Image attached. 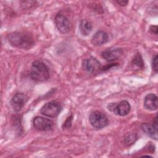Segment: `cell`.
Instances as JSON below:
<instances>
[{
    "label": "cell",
    "instance_id": "1",
    "mask_svg": "<svg viewBox=\"0 0 158 158\" xmlns=\"http://www.w3.org/2000/svg\"><path fill=\"white\" fill-rule=\"evenodd\" d=\"M7 38L12 46L20 49H29L35 44L33 36L26 32L14 31L9 33Z\"/></svg>",
    "mask_w": 158,
    "mask_h": 158
},
{
    "label": "cell",
    "instance_id": "2",
    "mask_svg": "<svg viewBox=\"0 0 158 158\" xmlns=\"http://www.w3.org/2000/svg\"><path fill=\"white\" fill-rule=\"evenodd\" d=\"M30 77L36 82H44L50 77L49 69L43 61L34 60L31 64Z\"/></svg>",
    "mask_w": 158,
    "mask_h": 158
},
{
    "label": "cell",
    "instance_id": "3",
    "mask_svg": "<svg viewBox=\"0 0 158 158\" xmlns=\"http://www.w3.org/2000/svg\"><path fill=\"white\" fill-rule=\"evenodd\" d=\"M89 121L91 125L98 129H101L109 125L107 117L102 112L96 110L92 112L89 116Z\"/></svg>",
    "mask_w": 158,
    "mask_h": 158
},
{
    "label": "cell",
    "instance_id": "4",
    "mask_svg": "<svg viewBox=\"0 0 158 158\" xmlns=\"http://www.w3.org/2000/svg\"><path fill=\"white\" fill-rule=\"evenodd\" d=\"M62 110L61 105L56 101L46 102L41 109L40 113L50 118H55L59 115Z\"/></svg>",
    "mask_w": 158,
    "mask_h": 158
},
{
    "label": "cell",
    "instance_id": "5",
    "mask_svg": "<svg viewBox=\"0 0 158 158\" xmlns=\"http://www.w3.org/2000/svg\"><path fill=\"white\" fill-rule=\"evenodd\" d=\"M54 22L57 30L63 34L68 33L72 28V23L70 20L61 13H58L56 15Z\"/></svg>",
    "mask_w": 158,
    "mask_h": 158
},
{
    "label": "cell",
    "instance_id": "6",
    "mask_svg": "<svg viewBox=\"0 0 158 158\" xmlns=\"http://www.w3.org/2000/svg\"><path fill=\"white\" fill-rule=\"evenodd\" d=\"M33 125L37 130L46 131H49L52 128L53 122L47 118L41 116H36L33 118Z\"/></svg>",
    "mask_w": 158,
    "mask_h": 158
},
{
    "label": "cell",
    "instance_id": "7",
    "mask_svg": "<svg viewBox=\"0 0 158 158\" xmlns=\"http://www.w3.org/2000/svg\"><path fill=\"white\" fill-rule=\"evenodd\" d=\"M28 100V97L23 93H17L10 100V105L14 112H18L24 107Z\"/></svg>",
    "mask_w": 158,
    "mask_h": 158
},
{
    "label": "cell",
    "instance_id": "8",
    "mask_svg": "<svg viewBox=\"0 0 158 158\" xmlns=\"http://www.w3.org/2000/svg\"><path fill=\"white\" fill-rule=\"evenodd\" d=\"M123 53L120 48H110L105 49L101 52L102 57L107 62H112L118 59Z\"/></svg>",
    "mask_w": 158,
    "mask_h": 158
},
{
    "label": "cell",
    "instance_id": "9",
    "mask_svg": "<svg viewBox=\"0 0 158 158\" xmlns=\"http://www.w3.org/2000/svg\"><path fill=\"white\" fill-rule=\"evenodd\" d=\"M82 67L84 70L89 73H93L100 69L101 63L95 57H89L83 60Z\"/></svg>",
    "mask_w": 158,
    "mask_h": 158
},
{
    "label": "cell",
    "instance_id": "10",
    "mask_svg": "<svg viewBox=\"0 0 158 158\" xmlns=\"http://www.w3.org/2000/svg\"><path fill=\"white\" fill-rule=\"evenodd\" d=\"M131 110L130 103L126 100H122L118 104H115L113 112L120 116H125L129 114Z\"/></svg>",
    "mask_w": 158,
    "mask_h": 158
},
{
    "label": "cell",
    "instance_id": "11",
    "mask_svg": "<svg viewBox=\"0 0 158 158\" xmlns=\"http://www.w3.org/2000/svg\"><path fill=\"white\" fill-rule=\"evenodd\" d=\"M144 107L149 110H157L158 106V99L154 93H149L144 97Z\"/></svg>",
    "mask_w": 158,
    "mask_h": 158
},
{
    "label": "cell",
    "instance_id": "12",
    "mask_svg": "<svg viewBox=\"0 0 158 158\" xmlns=\"http://www.w3.org/2000/svg\"><path fill=\"white\" fill-rule=\"evenodd\" d=\"M109 36L106 32L102 30L96 31L91 38V43L94 46H101L108 41Z\"/></svg>",
    "mask_w": 158,
    "mask_h": 158
},
{
    "label": "cell",
    "instance_id": "13",
    "mask_svg": "<svg viewBox=\"0 0 158 158\" xmlns=\"http://www.w3.org/2000/svg\"><path fill=\"white\" fill-rule=\"evenodd\" d=\"M141 128L148 136L155 140L157 139V128H156L153 125L143 123L141 124Z\"/></svg>",
    "mask_w": 158,
    "mask_h": 158
},
{
    "label": "cell",
    "instance_id": "14",
    "mask_svg": "<svg viewBox=\"0 0 158 158\" xmlns=\"http://www.w3.org/2000/svg\"><path fill=\"white\" fill-rule=\"evenodd\" d=\"M92 28H93V26L91 23L89 21L86 19H83L80 21V25H79V29L82 35L83 36L88 35L91 33Z\"/></svg>",
    "mask_w": 158,
    "mask_h": 158
},
{
    "label": "cell",
    "instance_id": "15",
    "mask_svg": "<svg viewBox=\"0 0 158 158\" xmlns=\"http://www.w3.org/2000/svg\"><path fill=\"white\" fill-rule=\"evenodd\" d=\"M137 139L138 135L136 133L129 132L125 135L123 138V142L127 146H130L131 145L135 143Z\"/></svg>",
    "mask_w": 158,
    "mask_h": 158
},
{
    "label": "cell",
    "instance_id": "16",
    "mask_svg": "<svg viewBox=\"0 0 158 158\" xmlns=\"http://www.w3.org/2000/svg\"><path fill=\"white\" fill-rule=\"evenodd\" d=\"M132 64L136 65L139 68H143L144 67V62L142 56L139 52H137L133 56L131 61Z\"/></svg>",
    "mask_w": 158,
    "mask_h": 158
},
{
    "label": "cell",
    "instance_id": "17",
    "mask_svg": "<svg viewBox=\"0 0 158 158\" xmlns=\"http://www.w3.org/2000/svg\"><path fill=\"white\" fill-rule=\"evenodd\" d=\"M72 118L73 115H70L69 117L67 118L65 121L64 122L62 127V128H69L71 127L72 125Z\"/></svg>",
    "mask_w": 158,
    "mask_h": 158
},
{
    "label": "cell",
    "instance_id": "18",
    "mask_svg": "<svg viewBox=\"0 0 158 158\" xmlns=\"http://www.w3.org/2000/svg\"><path fill=\"white\" fill-rule=\"evenodd\" d=\"M152 67L154 72L157 73L158 71V67H157V55L156 54L154 57L152 58Z\"/></svg>",
    "mask_w": 158,
    "mask_h": 158
},
{
    "label": "cell",
    "instance_id": "19",
    "mask_svg": "<svg viewBox=\"0 0 158 158\" xmlns=\"http://www.w3.org/2000/svg\"><path fill=\"white\" fill-rule=\"evenodd\" d=\"M149 30H150V31L152 33H154L155 35H157V30H158L157 26H156V25H151L150 27V28H149Z\"/></svg>",
    "mask_w": 158,
    "mask_h": 158
},
{
    "label": "cell",
    "instance_id": "20",
    "mask_svg": "<svg viewBox=\"0 0 158 158\" xmlns=\"http://www.w3.org/2000/svg\"><path fill=\"white\" fill-rule=\"evenodd\" d=\"M116 2L117 4H118L119 5L122 6H125L126 5H127V4L128 3V1H123V0H120V1H116Z\"/></svg>",
    "mask_w": 158,
    "mask_h": 158
},
{
    "label": "cell",
    "instance_id": "21",
    "mask_svg": "<svg viewBox=\"0 0 158 158\" xmlns=\"http://www.w3.org/2000/svg\"><path fill=\"white\" fill-rule=\"evenodd\" d=\"M156 128H157V117L156 116L154 120H153V124H152Z\"/></svg>",
    "mask_w": 158,
    "mask_h": 158
}]
</instances>
